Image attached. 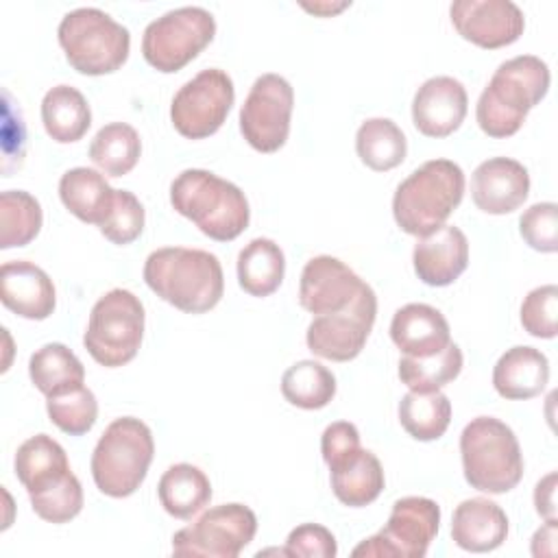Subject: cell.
<instances>
[{
  "label": "cell",
  "instance_id": "6da1fadb",
  "mask_svg": "<svg viewBox=\"0 0 558 558\" xmlns=\"http://www.w3.org/2000/svg\"><path fill=\"white\" fill-rule=\"evenodd\" d=\"M146 286L185 314L214 310L225 294V275L218 257L203 248L163 246L144 262Z\"/></svg>",
  "mask_w": 558,
  "mask_h": 558
},
{
  "label": "cell",
  "instance_id": "7a4b0ae2",
  "mask_svg": "<svg viewBox=\"0 0 558 558\" xmlns=\"http://www.w3.org/2000/svg\"><path fill=\"white\" fill-rule=\"evenodd\" d=\"M549 68L534 54H519L504 61L480 94L475 118L480 129L495 140L514 135L527 113L549 89Z\"/></svg>",
  "mask_w": 558,
  "mask_h": 558
},
{
  "label": "cell",
  "instance_id": "3957f363",
  "mask_svg": "<svg viewBox=\"0 0 558 558\" xmlns=\"http://www.w3.org/2000/svg\"><path fill=\"white\" fill-rule=\"evenodd\" d=\"M170 205L216 242L235 240L251 220L244 192L218 174L187 168L170 183Z\"/></svg>",
  "mask_w": 558,
  "mask_h": 558
},
{
  "label": "cell",
  "instance_id": "277c9868",
  "mask_svg": "<svg viewBox=\"0 0 558 558\" xmlns=\"http://www.w3.org/2000/svg\"><path fill=\"white\" fill-rule=\"evenodd\" d=\"M462 196V168L451 159H429L397 185L392 216L401 231L423 238L445 225Z\"/></svg>",
  "mask_w": 558,
  "mask_h": 558
},
{
  "label": "cell",
  "instance_id": "5b68a950",
  "mask_svg": "<svg viewBox=\"0 0 558 558\" xmlns=\"http://www.w3.org/2000/svg\"><path fill=\"white\" fill-rule=\"evenodd\" d=\"M464 480L471 488L504 495L523 477V453L514 432L495 416L471 418L460 434Z\"/></svg>",
  "mask_w": 558,
  "mask_h": 558
},
{
  "label": "cell",
  "instance_id": "8992f818",
  "mask_svg": "<svg viewBox=\"0 0 558 558\" xmlns=\"http://www.w3.org/2000/svg\"><path fill=\"white\" fill-rule=\"evenodd\" d=\"M153 456L155 440L144 421L135 416L111 421L92 453V477L96 488L113 499L133 495L146 480Z\"/></svg>",
  "mask_w": 558,
  "mask_h": 558
},
{
  "label": "cell",
  "instance_id": "52a82bcc",
  "mask_svg": "<svg viewBox=\"0 0 558 558\" xmlns=\"http://www.w3.org/2000/svg\"><path fill=\"white\" fill-rule=\"evenodd\" d=\"M57 37L68 63L87 76L120 70L131 50L129 28L96 7H81L65 13L59 22Z\"/></svg>",
  "mask_w": 558,
  "mask_h": 558
},
{
  "label": "cell",
  "instance_id": "ba28073f",
  "mask_svg": "<svg viewBox=\"0 0 558 558\" xmlns=\"http://www.w3.org/2000/svg\"><path fill=\"white\" fill-rule=\"evenodd\" d=\"M144 318V305L131 290H109L89 312L87 329L83 333L87 353L105 368L129 364L140 351Z\"/></svg>",
  "mask_w": 558,
  "mask_h": 558
},
{
  "label": "cell",
  "instance_id": "9c48e42d",
  "mask_svg": "<svg viewBox=\"0 0 558 558\" xmlns=\"http://www.w3.org/2000/svg\"><path fill=\"white\" fill-rule=\"evenodd\" d=\"M216 20L203 7H179L144 28L142 54L163 74L179 72L194 61L214 39Z\"/></svg>",
  "mask_w": 558,
  "mask_h": 558
},
{
  "label": "cell",
  "instance_id": "30bf717a",
  "mask_svg": "<svg viewBox=\"0 0 558 558\" xmlns=\"http://www.w3.org/2000/svg\"><path fill=\"white\" fill-rule=\"evenodd\" d=\"M440 508L427 497H401L392 504L386 525L362 541L355 558H423L438 534Z\"/></svg>",
  "mask_w": 558,
  "mask_h": 558
},
{
  "label": "cell",
  "instance_id": "8fae6325",
  "mask_svg": "<svg viewBox=\"0 0 558 558\" xmlns=\"http://www.w3.org/2000/svg\"><path fill=\"white\" fill-rule=\"evenodd\" d=\"M257 532V517L244 504H220L172 536V554L183 558H238Z\"/></svg>",
  "mask_w": 558,
  "mask_h": 558
},
{
  "label": "cell",
  "instance_id": "7c38bea8",
  "mask_svg": "<svg viewBox=\"0 0 558 558\" xmlns=\"http://www.w3.org/2000/svg\"><path fill=\"white\" fill-rule=\"evenodd\" d=\"M235 100V87L225 70H201L179 87L170 105V120L185 140H205L227 120Z\"/></svg>",
  "mask_w": 558,
  "mask_h": 558
},
{
  "label": "cell",
  "instance_id": "4fadbf2b",
  "mask_svg": "<svg viewBox=\"0 0 558 558\" xmlns=\"http://www.w3.org/2000/svg\"><path fill=\"white\" fill-rule=\"evenodd\" d=\"M375 316L377 296L364 281L347 307L312 318L305 333L307 349L323 360L349 362L362 353L375 325Z\"/></svg>",
  "mask_w": 558,
  "mask_h": 558
},
{
  "label": "cell",
  "instance_id": "5bb4252c",
  "mask_svg": "<svg viewBox=\"0 0 558 558\" xmlns=\"http://www.w3.org/2000/svg\"><path fill=\"white\" fill-rule=\"evenodd\" d=\"M294 89L279 74H262L240 109V131L259 153H277L290 135Z\"/></svg>",
  "mask_w": 558,
  "mask_h": 558
},
{
  "label": "cell",
  "instance_id": "9a60e30c",
  "mask_svg": "<svg viewBox=\"0 0 558 558\" xmlns=\"http://www.w3.org/2000/svg\"><path fill=\"white\" fill-rule=\"evenodd\" d=\"M449 15L462 39L488 50L514 44L525 28L523 11L510 0H458Z\"/></svg>",
  "mask_w": 558,
  "mask_h": 558
},
{
  "label": "cell",
  "instance_id": "2e32d148",
  "mask_svg": "<svg viewBox=\"0 0 558 558\" xmlns=\"http://www.w3.org/2000/svg\"><path fill=\"white\" fill-rule=\"evenodd\" d=\"M362 279L338 257H312L299 281V303L314 316L340 312L360 292Z\"/></svg>",
  "mask_w": 558,
  "mask_h": 558
},
{
  "label": "cell",
  "instance_id": "e0dca14e",
  "mask_svg": "<svg viewBox=\"0 0 558 558\" xmlns=\"http://www.w3.org/2000/svg\"><path fill=\"white\" fill-rule=\"evenodd\" d=\"M530 194L527 168L510 157H490L471 174V198L477 209L493 216L512 214Z\"/></svg>",
  "mask_w": 558,
  "mask_h": 558
},
{
  "label": "cell",
  "instance_id": "ac0fdd59",
  "mask_svg": "<svg viewBox=\"0 0 558 558\" xmlns=\"http://www.w3.org/2000/svg\"><path fill=\"white\" fill-rule=\"evenodd\" d=\"M466 109V89L458 78L432 76L414 94L412 122L425 137H447L460 129Z\"/></svg>",
  "mask_w": 558,
  "mask_h": 558
},
{
  "label": "cell",
  "instance_id": "d6986e66",
  "mask_svg": "<svg viewBox=\"0 0 558 558\" xmlns=\"http://www.w3.org/2000/svg\"><path fill=\"white\" fill-rule=\"evenodd\" d=\"M0 301L13 314L28 320H46L57 305L52 279L26 259L4 262L0 268Z\"/></svg>",
  "mask_w": 558,
  "mask_h": 558
},
{
  "label": "cell",
  "instance_id": "ffe728a7",
  "mask_svg": "<svg viewBox=\"0 0 558 558\" xmlns=\"http://www.w3.org/2000/svg\"><path fill=\"white\" fill-rule=\"evenodd\" d=\"M416 277L434 288L451 286L469 266V240L462 229L442 225L429 235L418 238L412 251Z\"/></svg>",
  "mask_w": 558,
  "mask_h": 558
},
{
  "label": "cell",
  "instance_id": "44dd1931",
  "mask_svg": "<svg viewBox=\"0 0 558 558\" xmlns=\"http://www.w3.org/2000/svg\"><path fill=\"white\" fill-rule=\"evenodd\" d=\"M390 338L405 355L429 357L451 342V329L440 310L427 303H408L395 312Z\"/></svg>",
  "mask_w": 558,
  "mask_h": 558
},
{
  "label": "cell",
  "instance_id": "7402d4cb",
  "mask_svg": "<svg viewBox=\"0 0 558 558\" xmlns=\"http://www.w3.org/2000/svg\"><path fill=\"white\" fill-rule=\"evenodd\" d=\"M508 536V517L499 504L486 497L464 499L451 517L453 543L473 554L497 549Z\"/></svg>",
  "mask_w": 558,
  "mask_h": 558
},
{
  "label": "cell",
  "instance_id": "603a6c76",
  "mask_svg": "<svg viewBox=\"0 0 558 558\" xmlns=\"http://www.w3.org/2000/svg\"><path fill=\"white\" fill-rule=\"evenodd\" d=\"M549 381V360L534 347L519 344L501 353L493 368V386L499 397L525 401L545 390Z\"/></svg>",
  "mask_w": 558,
  "mask_h": 558
},
{
  "label": "cell",
  "instance_id": "cb8c5ba5",
  "mask_svg": "<svg viewBox=\"0 0 558 558\" xmlns=\"http://www.w3.org/2000/svg\"><path fill=\"white\" fill-rule=\"evenodd\" d=\"M65 449L48 434H35L17 447L15 475L28 497L44 493L70 475Z\"/></svg>",
  "mask_w": 558,
  "mask_h": 558
},
{
  "label": "cell",
  "instance_id": "d4e9b609",
  "mask_svg": "<svg viewBox=\"0 0 558 558\" xmlns=\"http://www.w3.org/2000/svg\"><path fill=\"white\" fill-rule=\"evenodd\" d=\"M329 471L333 495L349 508H364L373 504L386 484L379 458L362 447L331 464Z\"/></svg>",
  "mask_w": 558,
  "mask_h": 558
},
{
  "label": "cell",
  "instance_id": "484cf974",
  "mask_svg": "<svg viewBox=\"0 0 558 558\" xmlns=\"http://www.w3.org/2000/svg\"><path fill=\"white\" fill-rule=\"evenodd\" d=\"M116 190L92 168L78 166L63 172L59 181V198L65 209L87 225H102L113 207Z\"/></svg>",
  "mask_w": 558,
  "mask_h": 558
},
{
  "label": "cell",
  "instance_id": "4316f807",
  "mask_svg": "<svg viewBox=\"0 0 558 558\" xmlns=\"http://www.w3.org/2000/svg\"><path fill=\"white\" fill-rule=\"evenodd\" d=\"M41 122L54 142L72 144L92 126V109L76 87L54 85L41 100Z\"/></svg>",
  "mask_w": 558,
  "mask_h": 558
},
{
  "label": "cell",
  "instance_id": "83f0119b",
  "mask_svg": "<svg viewBox=\"0 0 558 558\" xmlns=\"http://www.w3.org/2000/svg\"><path fill=\"white\" fill-rule=\"evenodd\" d=\"M286 275L281 246L270 238H255L238 253V283L251 296H270Z\"/></svg>",
  "mask_w": 558,
  "mask_h": 558
},
{
  "label": "cell",
  "instance_id": "f1b7e54d",
  "mask_svg": "<svg viewBox=\"0 0 558 558\" xmlns=\"http://www.w3.org/2000/svg\"><path fill=\"white\" fill-rule=\"evenodd\" d=\"M159 504L174 519H192L211 499L209 477L194 464H172L157 484Z\"/></svg>",
  "mask_w": 558,
  "mask_h": 558
},
{
  "label": "cell",
  "instance_id": "f546056e",
  "mask_svg": "<svg viewBox=\"0 0 558 558\" xmlns=\"http://www.w3.org/2000/svg\"><path fill=\"white\" fill-rule=\"evenodd\" d=\"M28 375L41 395L54 397L83 386L85 366L65 344L48 342L31 355Z\"/></svg>",
  "mask_w": 558,
  "mask_h": 558
},
{
  "label": "cell",
  "instance_id": "4dcf8cb0",
  "mask_svg": "<svg viewBox=\"0 0 558 558\" xmlns=\"http://www.w3.org/2000/svg\"><path fill=\"white\" fill-rule=\"evenodd\" d=\"M355 150L366 168L388 172L403 163L408 142L403 131L390 118H368L355 133Z\"/></svg>",
  "mask_w": 558,
  "mask_h": 558
},
{
  "label": "cell",
  "instance_id": "1f68e13d",
  "mask_svg": "<svg viewBox=\"0 0 558 558\" xmlns=\"http://www.w3.org/2000/svg\"><path fill=\"white\" fill-rule=\"evenodd\" d=\"M142 155L140 133L126 122L105 124L89 144V159L107 177L129 174Z\"/></svg>",
  "mask_w": 558,
  "mask_h": 558
},
{
  "label": "cell",
  "instance_id": "d6a6232c",
  "mask_svg": "<svg viewBox=\"0 0 558 558\" xmlns=\"http://www.w3.org/2000/svg\"><path fill=\"white\" fill-rule=\"evenodd\" d=\"M399 423L414 440H438L451 423V401L440 390H410L399 401Z\"/></svg>",
  "mask_w": 558,
  "mask_h": 558
},
{
  "label": "cell",
  "instance_id": "836d02e7",
  "mask_svg": "<svg viewBox=\"0 0 558 558\" xmlns=\"http://www.w3.org/2000/svg\"><path fill=\"white\" fill-rule=\"evenodd\" d=\"M281 395L301 410H320L336 397V377L320 362L301 360L283 373Z\"/></svg>",
  "mask_w": 558,
  "mask_h": 558
},
{
  "label": "cell",
  "instance_id": "e575fe53",
  "mask_svg": "<svg viewBox=\"0 0 558 558\" xmlns=\"http://www.w3.org/2000/svg\"><path fill=\"white\" fill-rule=\"evenodd\" d=\"M44 211L39 201L24 190L0 194V248L26 246L41 229Z\"/></svg>",
  "mask_w": 558,
  "mask_h": 558
},
{
  "label": "cell",
  "instance_id": "d590c367",
  "mask_svg": "<svg viewBox=\"0 0 558 558\" xmlns=\"http://www.w3.org/2000/svg\"><path fill=\"white\" fill-rule=\"evenodd\" d=\"M464 357L456 342H449L440 353L429 357H401L399 360V379L414 392L440 390L453 381L462 371Z\"/></svg>",
  "mask_w": 558,
  "mask_h": 558
},
{
  "label": "cell",
  "instance_id": "8d00e7d4",
  "mask_svg": "<svg viewBox=\"0 0 558 558\" xmlns=\"http://www.w3.org/2000/svg\"><path fill=\"white\" fill-rule=\"evenodd\" d=\"M46 399L48 418L70 436L87 434L98 418V401L87 386H78Z\"/></svg>",
  "mask_w": 558,
  "mask_h": 558
},
{
  "label": "cell",
  "instance_id": "74e56055",
  "mask_svg": "<svg viewBox=\"0 0 558 558\" xmlns=\"http://www.w3.org/2000/svg\"><path fill=\"white\" fill-rule=\"evenodd\" d=\"M33 512L48 523H68L83 510V486L74 473H70L57 486L31 495Z\"/></svg>",
  "mask_w": 558,
  "mask_h": 558
},
{
  "label": "cell",
  "instance_id": "f35d334b",
  "mask_svg": "<svg viewBox=\"0 0 558 558\" xmlns=\"http://www.w3.org/2000/svg\"><path fill=\"white\" fill-rule=\"evenodd\" d=\"M144 222L146 214L140 198L129 190H116L113 207L98 229L109 242L124 246L140 238V233L144 231Z\"/></svg>",
  "mask_w": 558,
  "mask_h": 558
},
{
  "label": "cell",
  "instance_id": "ab89813d",
  "mask_svg": "<svg viewBox=\"0 0 558 558\" xmlns=\"http://www.w3.org/2000/svg\"><path fill=\"white\" fill-rule=\"evenodd\" d=\"M556 316L558 288L554 283L530 290L521 303V325L534 338H556Z\"/></svg>",
  "mask_w": 558,
  "mask_h": 558
},
{
  "label": "cell",
  "instance_id": "60d3db41",
  "mask_svg": "<svg viewBox=\"0 0 558 558\" xmlns=\"http://www.w3.org/2000/svg\"><path fill=\"white\" fill-rule=\"evenodd\" d=\"M519 233L527 246L541 253L558 251V205L534 203L519 218Z\"/></svg>",
  "mask_w": 558,
  "mask_h": 558
},
{
  "label": "cell",
  "instance_id": "b9f144b4",
  "mask_svg": "<svg viewBox=\"0 0 558 558\" xmlns=\"http://www.w3.org/2000/svg\"><path fill=\"white\" fill-rule=\"evenodd\" d=\"M286 556L301 558H333L338 554L336 536L318 523L296 525L286 538Z\"/></svg>",
  "mask_w": 558,
  "mask_h": 558
},
{
  "label": "cell",
  "instance_id": "7bdbcfd3",
  "mask_svg": "<svg viewBox=\"0 0 558 558\" xmlns=\"http://www.w3.org/2000/svg\"><path fill=\"white\" fill-rule=\"evenodd\" d=\"M360 447H362L360 432L349 421H336V423L327 425L320 436V453H323V460L327 462V466L336 464L338 460L347 458L349 453L357 451Z\"/></svg>",
  "mask_w": 558,
  "mask_h": 558
},
{
  "label": "cell",
  "instance_id": "ee69618b",
  "mask_svg": "<svg viewBox=\"0 0 558 558\" xmlns=\"http://www.w3.org/2000/svg\"><path fill=\"white\" fill-rule=\"evenodd\" d=\"M556 482H558V475L556 471H551L543 480H538L534 488V506L538 517H543L545 521L558 519L556 517Z\"/></svg>",
  "mask_w": 558,
  "mask_h": 558
},
{
  "label": "cell",
  "instance_id": "f6af8a7d",
  "mask_svg": "<svg viewBox=\"0 0 558 558\" xmlns=\"http://www.w3.org/2000/svg\"><path fill=\"white\" fill-rule=\"evenodd\" d=\"M556 538H558V519L545 521L532 536V556H556Z\"/></svg>",
  "mask_w": 558,
  "mask_h": 558
},
{
  "label": "cell",
  "instance_id": "bcb514c9",
  "mask_svg": "<svg viewBox=\"0 0 558 558\" xmlns=\"http://www.w3.org/2000/svg\"><path fill=\"white\" fill-rule=\"evenodd\" d=\"M351 2H340V4H329V2H314V4H303L305 11L314 13V15H323V17H331L333 13H340L342 9H347Z\"/></svg>",
  "mask_w": 558,
  "mask_h": 558
}]
</instances>
